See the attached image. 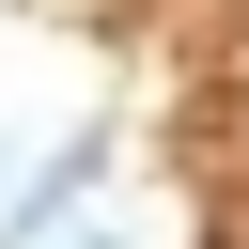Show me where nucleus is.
I'll list each match as a JSON object with an SVG mask.
<instances>
[{
    "label": "nucleus",
    "instance_id": "obj_1",
    "mask_svg": "<svg viewBox=\"0 0 249 249\" xmlns=\"http://www.w3.org/2000/svg\"><path fill=\"white\" fill-rule=\"evenodd\" d=\"M93 187H109V124H78V140H47V171H31L16 202H0V249H62Z\"/></svg>",
    "mask_w": 249,
    "mask_h": 249
},
{
    "label": "nucleus",
    "instance_id": "obj_3",
    "mask_svg": "<svg viewBox=\"0 0 249 249\" xmlns=\"http://www.w3.org/2000/svg\"><path fill=\"white\" fill-rule=\"evenodd\" d=\"M0 171H16V140H0Z\"/></svg>",
    "mask_w": 249,
    "mask_h": 249
},
{
    "label": "nucleus",
    "instance_id": "obj_2",
    "mask_svg": "<svg viewBox=\"0 0 249 249\" xmlns=\"http://www.w3.org/2000/svg\"><path fill=\"white\" fill-rule=\"evenodd\" d=\"M62 249H140V233H62Z\"/></svg>",
    "mask_w": 249,
    "mask_h": 249
}]
</instances>
